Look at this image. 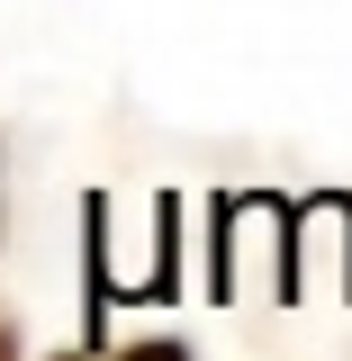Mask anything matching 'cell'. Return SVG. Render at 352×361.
Returning <instances> with one entry per match:
<instances>
[{"label": "cell", "instance_id": "cell-1", "mask_svg": "<svg viewBox=\"0 0 352 361\" xmlns=\"http://www.w3.org/2000/svg\"><path fill=\"white\" fill-rule=\"evenodd\" d=\"M63 361H190L181 343H118V353H63Z\"/></svg>", "mask_w": 352, "mask_h": 361}, {"label": "cell", "instance_id": "cell-2", "mask_svg": "<svg viewBox=\"0 0 352 361\" xmlns=\"http://www.w3.org/2000/svg\"><path fill=\"white\" fill-rule=\"evenodd\" d=\"M0 361H9V343H0Z\"/></svg>", "mask_w": 352, "mask_h": 361}]
</instances>
